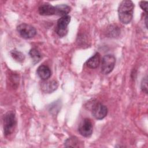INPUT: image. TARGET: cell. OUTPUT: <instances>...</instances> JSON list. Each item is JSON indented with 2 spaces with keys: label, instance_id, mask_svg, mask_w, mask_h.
<instances>
[{
  "label": "cell",
  "instance_id": "8",
  "mask_svg": "<svg viewBox=\"0 0 148 148\" xmlns=\"http://www.w3.org/2000/svg\"><path fill=\"white\" fill-rule=\"evenodd\" d=\"M38 12L42 16L56 15V7L49 3H45L39 7Z\"/></svg>",
  "mask_w": 148,
  "mask_h": 148
},
{
  "label": "cell",
  "instance_id": "6",
  "mask_svg": "<svg viewBox=\"0 0 148 148\" xmlns=\"http://www.w3.org/2000/svg\"><path fill=\"white\" fill-rule=\"evenodd\" d=\"M79 132L84 137L88 138L92 134L93 125L92 121L89 119H84L80 123L79 128Z\"/></svg>",
  "mask_w": 148,
  "mask_h": 148
},
{
  "label": "cell",
  "instance_id": "2",
  "mask_svg": "<svg viewBox=\"0 0 148 148\" xmlns=\"http://www.w3.org/2000/svg\"><path fill=\"white\" fill-rule=\"evenodd\" d=\"M17 121L15 114L13 112H7L3 117V132L7 136L11 135L16 126Z\"/></svg>",
  "mask_w": 148,
  "mask_h": 148
},
{
  "label": "cell",
  "instance_id": "14",
  "mask_svg": "<svg viewBox=\"0 0 148 148\" xmlns=\"http://www.w3.org/2000/svg\"><path fill=\"white\" fill-rule=\"evenodd\" d=\"M64 146L66 147H79V140L75 136L68 138L64 142Z\"/></svg>",
  "mask_w": 148,
  "mask_h": 148
},
{
  "label": "cell",
  "instance_id": "16",
  "mask_svg": "<svg viewBox=\"0 0 148 148\" xmlns=\"http://www.w3.org/2000/svg\"><path fill=\"white\" fill-rule=\"evenodd\" d=\"M141 89L143 92L147 94V77L146 76L145 77H143L142 80Z\"/></svg>",
  "mask_w": 148,
  "mask_h": 148
},
{
  "label": "cell",
  "instance_id": "12",
  "mask_svg": "<svg viewBox=\"0 0 148 148\" xmlns=\"http://www.w3.org/2000/svg\"><path fill=\"white\" fill-rule=\"evenodd\" d=\"M56 7V15L60 16L61 17L68 15L71 12V8L66 4H60L55 6Z\"/></svg>",
  "mask_w": 148,
  "mask_h": 148
},
{
  "label": "cell",
  "instance_id": "3",
  "mask_svg": "<svg viewBox=\"0 0 148 148\" xmlns=\"http://www.w3.org/2000/svg\"><path fill=\"white\" fill-rule=\"evenodd\" d=\"M71 21V16L66 15L59 18L57 23V25L55 28L56 34L60 37L65 36L68 31V25Z\"/></svg>",
  "mask_w": 148,
  "mask_h": 148
},
{
  "label": "cell",
  "instance_id": "15",
  "mask_svg": "<svg viewBox=\"0 0 148 148\" xmlns=\"http://www.w3.org/2000/svg\"><path fill=\"white\" fill-rule=\"evenodd\" d=\"M10 54L13 58L16 61L19 62H23L25 58L24 55L21 52L16 50H12L10 52Z\"/></svg>",
  "mask_w": 148,
  "mask_h": 148
},
{
  "label": "cell",
  "instance_id": "4",
  "mask_svg": "<svg viewBox=\"0 0 148 148\" xmlns=\"http://www.w3.org/2000/svg\"><path fill=\"white\" fill-rule=\"evenodd\" d=\"M116 64V58L112 54H106L104 56L101 62V72L103 74L107 75L110 73L114 68Z\"/></svg>",
  "mask_w": 148,
  "mask_h": 148
},
{
  "label": "cell",
  "instance_id": "11",
  "mask_svg": "<svg viewBox=\"0 0 148 148\" xmlns=\"http://www.w3.org/2000/svg\"><path fill=\"white\" fill-rule=\"evenodd\" d=\"M101 57L99 53H96L86 61V65L91 69H95L98 67L100 64Z\"/></svg>",
  "mask_w": 148,
  "mask_h": 148
},
{
  "label": "cell",
  "instance_id": "9",
  "mask_svg": "<svg viewBox=\"0 0 148 148\" xmlns=\"http://www.w3.org/2000/svg\"><path fill=\"white\" fill-rule=\"evenodd\" d=\"M58 87V83L56 80H44L41 84L42 90L46 93H51Z\"/></svg>",
  "mask_w": 148,
  "mask_h": 148
},
{
  "label": "cell",
  "instance_id": "5",
  "mask_svg": "<svg viewBox=\"0 0 148 148\" xmlns=\"http://www.w3.org/2000/svg\"><path fill=\"white\" fill-rule=\"evenodd\" d=\"M17 31L20 35L24 39H31L36 34V29L31 25L22 23L17 27Z\"/></svg>",
  "mask_w": 148,
  "mask_h": 148
},
{
  "label": "cell",
  "instance_id": "13",
  "mask_svg": "<svg viewBox=\"0 0 148 148\" xmlns=\"http://www.w3.org/2000/svg\"><path fill=\"white\" fill-rule=\"evenodd\" d=\"M28 54H29L30 57L31 58L34 64H36L37 63H38L40 61V60L42 59V54L35 48L31 49L29 50Z\"/></svg>",
  "mask_w": 148,
  "mask_h": 148
},
{
  "label": "cell",
  "instance_id": "1",
  "mask_svg": "<svg viewBox=\"0 0 148 148\" xmlns=\"http://www.w3.org/2000/svg\"><path fill=\"white\" fill-rule=\"evenodd\" d=\"M134 4L130 0L122 1L118 8V16L120 21L124 24H129L133 17Z\"/></svg>",
  "mask_w": 148,
  "mask_h": 148
},
{
  "label": "cell",
  "instance_id": "10",
  "mask_svg": "<svg viewBox=\"0 0 148 148\" xmlns=\"http://www.w3.org/2000/svg\"><path fill=\"white\" fill-rule=\"evenodd\" d=\"M38 76L43 80H47L51 76V71L50 68L45 65H40L36 70Z\"/></svg>",
  "mask_w": 148,
  "mask_h": 148
},
{
  "label": "cell",
  "instance_id": "7",
  "mask_svg": "<svg viewBox=\"0 0 148 148\" xmlns=\"http://www.w3.org/2000/svg\"><path fill=\"white\" fill-rule=\"evenodd\" d=\"M91 113L95 119L102 120L107 115L108 108L101 103H95L92 106Z\"/></svg>",
  "mask_w": 148,
  "mask_h": 148
},
{
  "label": "cell",
  "instance_id": "17",
  "mask_svg": "<svg viewBox=\"0 0 148 148\" xmlns=\"http://www.w3.org/2000/svg\"><path fill=\"white\" fill-rule=\"evenodd\" d=\"M147 1H142L139 2V6L145 12L146 14H147Z\"/></svg>",
  "mask_w": 148,
  "mask_h": 148
}]
</instances>
